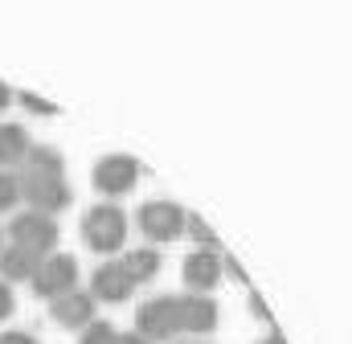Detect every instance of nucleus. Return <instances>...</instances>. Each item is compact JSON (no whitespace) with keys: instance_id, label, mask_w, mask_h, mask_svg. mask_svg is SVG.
I'll return each instance as SVG.
<instances>
[{"instance_id":"f257e3e1","label":"nucleus","mask_w":352,"mask_h":344,"mask_svg":"<svg viewBox=\"0 0 352 344\" xmlns=\"http://www.w3.org/2000/svg\"><path fill=\"white\" fill-rule=\"evenodd\" d=\"M82 242L94 255H115L127 242V213L115 201H98L82 217Z\"/></svg>"},{"instance_id":"f03ea898","label":"nucleus","mask_w":352,"mask_h":344,"mask_svg":"<svg viewBox=\"0 0 352 344\" xmlns=\"http://www.w3.org/2000/svg\"><path fill=\"white\" fill-rule=\"evenodd\" d=\"M16 176H21V201L29 205V213L58 217L74 201L66 176H37V172H25V169H16Z\"/></svg>"},{"instance_id":"7ed1b4c3","label":"nucleus","mask_w":352,"mask_h":344,"mask_svg":"<svg viewBox=\"0 0 352 344\" xmlns=\"http://www.w3.org/2000/svg\"><path fill=\"white\" fill-rule=\"evenodd\" d=\"M8 238H12V246L29 250L33 258H50V255H58V238H62V230H58L54 217H41V213H29V209H25V213L12 217Z\"/></svg>"},{"instance_id":"20e7f679","label":"nucleus","mask_w":352,"mask_h":344,"mask_svg":"<svg viewBox=\"0 0 352 344\" xmlns=\"http://www.w3.org/2000/svg\"><path fill=\"white\" fill-rule=\"evenodd\" d=\"M90 180H94V193H102L107 201H115V197H123V193L135 189V180H140V160L127 156V152H111V156H102V160L94 164Z\"/></svg>"},{"instance_id":"39448f33","label":"nucleus","mask_w":352,"mask_h":344,"mask_svg":"<svg viewBox=\"0 0 352 344\" xmlns=\"http://www.w3.org/2000/svg\"><path fill=\"white\" fill-rule=\"evenodd\" d=\"M29 287H33L37 299H58V295H66V291H78V258L74 255L41 258V266H37V275L29 279Z\"/></svg>"},{"instance_id":"423d86ee","label":"nucleus","mask_w":352,"mask_h":344,"mask_svg":"<svg viewBox=\"0 0 352 344\" xmlns=\"http://www.w3.org/2000/svg\"><path fill=\"white\" fill-rule=\"evenodd\" d=\"M184 209L176 205V201H148V205H140V213H135V222H140V234L148 238V242H176L180 234H184Z\"/></svg>"},{"instance_id":"0eeeda50","label":"nucleus","mask_w":352,"mask_h":344,"mask_svg":"<svg viewBox=\"0 0 352 344\" xmlns=\"http://www.w3.org/2000/svg\"><path fill=\"white\" fill-rule=\"evenodd\" d=\"M176 332H192V336H209L217 328V299L213 295H176Z\"/></svg>"},{"instance_id":"6e6552de","label":"nucleus","mask_w":352,"mask_h":344,"mask_svg":"<svg viewBox=\"0 0 352 344\" xmlns=\"http://www.w3.org/2000/svg\"><path fill=\"white\" fill-rule=\"evenodd\" d=\"M135 332L144 336L148 344H160V341H173L176 336V308H173V295H156L140 308L135 316Z\"/></svg>"},{"instance_id":"1a4fd4ad","label":"nucleus","mask_w":352,"mask_h":344,"mask_svg":"<svg viewBox=\"0 0 352 344\" xmlns=\"http://www.w3.org/2000/svg\"><path fill=\"white\" fill-rule=\"evenodd\" d=\"M131 291H135V283L123 275L119 258H107L94 266V275H90V299L94 303H123Z\"/></svg>"},{"instance_id":"9d476101","label":"nucleus","mask_w":352,"mask_h":344,"mask_svg":"<svg viewBox=\"0 0 352 344\" xmlns=\"http://www.w3.org/2000/svg\"><path fill=\"white\" fill-rule=\"evenodd\" d=\"M221 255H213V250H192V255L184 258V266H180V279H184V287H188V295H209L217 283H221Z\"/></svg>"},{"instance_id":"9b49d317","label":"nucleus","mask_w":352,"mask_h":344,"mask_svg":"<svg viewBox=\"0 0 352 344\" xmlns=\"http://www.w3.org/2000/svg\"><path fill=\"white\" fill-rule=\"evenodd\" d=\"M50 316H54V324L58 328H87L90 320H94V299H90V291H66V295H58V299H50Z\"/></svg>"},{"instance_id":"f8f14e48","label":"nucleus","mask_w":352,"mask_h":344,"mask_svg":"<svg viewBox=\"0 0 352 344\" xmlns=\"http://www.w3.org/2000/svg\"><path fill=\"white\" fill-rule=\"evenodd\" d=\"M29 148H33V140H29V131L21 123H0V169L16 172L25 164Z\"/></svg>"},{"instance_id":"ddd939ff","label":"nucleus","mask_w":352,"mask_h":344,"mask_svg":"<svg viewBox=\"0 0 352 344\" xmlns=\"http://www.w3.org/2000/svg\"><path fill=\"white\" fill-rule=\"evenodd\" d=\"M37 266H41V258H33L29 250H21V246H0V279L12 287V283H29L33 275H37Z\"/></svg>"},{"instance_id":"4468645a","label":"nucleus","mask_w":352,"mask_h":344,"mask_svg":"<svg viewBox=\"0 0 352 344\" xmlns=\"http://www.w3.org/2000/svg\"><path fill=\"white\" fill-rule=\"evenodd\" d=\"M119 266L131 283H152L160 275V250L156 246H135V250H127L119 258Z\"/></svg>"},{"instance_id":"2eb2a0df","label":"nucleus","mask_w":352,"mask_h":344,"mask_svg":"<svg viewBox=\"0 0 352 344\" xmlns=\"http://www.w3.org/2000/svg\"><path fill=\"white\" fill-rule=\"evenodd\" d=\"M21 169L37 172V176H66V160H62V152H58V148H50V144H33Z\"/></svg>"},{"instance_id":"dca6fc26","label":"nucleus","mask_w":352,"mask_h":344,"mask_svg":"<svg viewBox=\"0 0 352 344\" xmlns=\"http://www.w3.org/2000/svg\"><path fill=\"white\" fill-rule=\"evenodd\" d=\"M184 234L201 246V250H213V255H221V246H217V234L209 230V222L205 217H197V213H188L184 217Z\"/></svg>"},{"instance_id":"f3484780","label":"nucleus","mask_w":352,"mask_h":344,"mask_svg":"<svg viewBox=\"0 0 352 344\" xmlns=\"http://www.w3.org/2000/svg\"><path fill=\"white\" fill-rule=\"evenodd\" d=\"M21 205V176L0 169V213H12Z\"/></svg>"},{"instance_id":"a211bd4d","label":"nucleus","mask_w":352,"mask_h":344,"mask_svg":"<svg viewBox=\"0 0 352 344\" xmlns=\"http://www.w3.org/2000/svg\"><path fill=\"white\" fill-rule=\"evenodd\" d=\"M115 336H119V332H115L107 320H90L87 328H82V341L78 344H115Z\"/></svg>"},{"instance_id":"6ab92c4d","label":"nucleus","mask_w":352,"mask_h":344,"mask_svg":"<svg viewBox=\"0 0 352 344\" xmlns=\"http://www.w3.org/2000/svg\"><path fill=\"white\" fill-rule=\"evenodd\" d=\"M12 98H21V107H25V111H33V115H58V107H54V103H45V98H37L33 90H16Z\"/></svg>"},{"instance_id":"aec40b11","label":"nucleus","mask_w":352,"mask_h":344,"mask_svg":"<svg viewBox=\"0 0 352 344\" xmlns=\"http://www.w3.org/2000/svg\"><path fill=\"white\" fill-rule=\"evenodd\" d=\"M12 312H16V295H12V287L0 279V320H8Z\"/></svg>"},{"instance_id":"412c9836","label":"nucleus","mask_w":352,"mask_h":344,"mask_svg":"<svg viewBox=\"0 0 352 344\" xmlns=\"http://www.w3.org/2000/svg\"><path fill=\"white\" fill-rule=\"evenodd\" d=\"M0 344H41L33 332H25V328H8L4 336H0Z\"/></svg>"},{"instance_id":"4be33fe9","label":"nucleus","mask_w":352,"mask_h":344,"mask_svg":"<svg viewBox=\"0 0 352 344\" xmlns=\"http://www.w3.org/2000/svg\"><path fill=\"white\" fill-rule=\"evenodd\" d=\"M250 308H254V316H258V320H266V324H270V312H266V303L258 299V295H250Z\"/></svg>"},{"instance_id":"5701e85b","label":"nucleus","mask_w":352,"mask_h":344,"mask_svg":"<svg viewBox=\"0 0 352 344\" xmlns=\"http://www.w3.org/2000/svg\"><path fill=\"white\" fill-rule=\"evenodd\" d=\"M115 344H148V341H144L140 332H119V336H115Z\"/></svg>"},{"instance_id":"b1692460","label":"nucleus","mask_w":352,"mask_h":344,"mask_svg":"<svg viewBox=\"0 0 352 344\" xmlns=\"http://www.w3.org/2000/svg\"><path fill=\"white\" fill-rule=\"evenodd\" d=\"M8 103H12V90L0 83V111H8Z\"/></svg>"},{"instance_id":"393cba45","label":"nucleus","mask_w":352,"mask_h":344,"mask_svg":"<svg viewBox=\"0 0 352 344\" xmlns=\"http://www.w3.org/2000/svg\"><path fill=\"white\" fill-rule=\"evenodd\" d=\"M258 344H287V341H283L278 332H270V336H266V341H258Z\"/></svg>"},{"instance_id":"a878e982","label":"nucleus","mask_w":352,"mask_h":344,"mask_svg":"<svg viewBox=\"0 0 352 344\" xmlns=\"http://www.w3.org/2000/svg\"><path fill=\"white\" fill-rule=\"evenodd\" d=\"M0 246H4V230H0Z\"/></svg>"}]
</instances>
